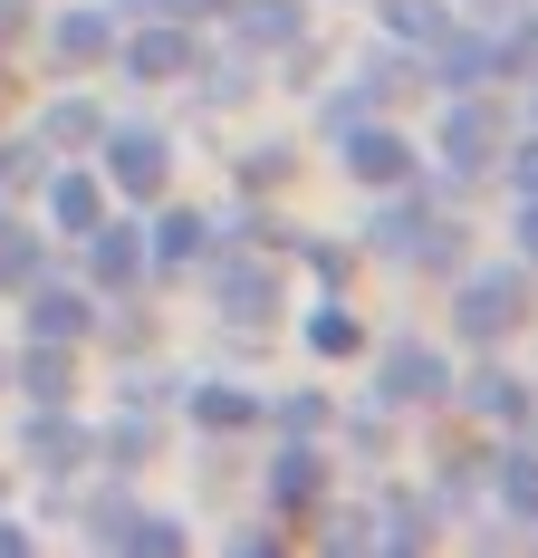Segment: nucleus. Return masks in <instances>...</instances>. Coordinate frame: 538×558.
Here are the masks:
<instances>
[{
	"label": "nucleus",
	"mask_w": 538,
	"mask_h": 558,
	"mask_svg": "<svg viewBox=\"0 0 538 558\" xmlns=\"http://www.w3.org/2000/svg\"><path fill=\"white\" fill-rule=\"evenodd\" d=\"M481 501H500V510H510V520L538 539V444H529V424L490 444V462H481Z\"/></svg>",
	"instance_id": "18"
},
{
	"label": "nucleus",
	"mask_w": 538,
	"mask_h": 558,
	"mask_svg": "<svg viewBox=\"0 0 538 558\" xmlns=\"http://www.w3.org/2000/svg\"><path fill=\"white\" fill-rule=\"evenodd\" d=\"M337 165L356 173L366 193H404V183H432V165H424V145L394 125V116H356L346 135H337Z\"/></svg>",
	"instance_id": "9"
},
{
	"label": "nucleus",
	"mask_w": 538,
	"mask_h": 558,
	"mask_svg": "<svg viewBox=\"0 0 538 558\" xmlns=\"http://www.w3.org/2000/svg\"><path fill=\"white\" fill-rule=\"evenodd\" d=\"M529 107H538V77H529Z\"/></svg>",
	"instance_id": "45"
},
{
	"label": "nucleus",
	"mask_w": 538,
	"mask_h": 558,
	"mask_svg": "<svg viewBox=\"0 0 538 558\" xmlns=\"http://www.w3.org/2000/svg\"><path fill=\"white\" fill-rule=\"evenodd\" d=\"M500 145H510V107H500V87H452L424 165L442 173V183H462V193H472V183L500 173Z\"/></svg>",
	"instance_id": "3"
},
{
	"label": "nucleus",
	"mask_w": 538,
	"mask_h": 558,
	"mask_svg": "<svg viewBox=\"0 0 538 558\" xmlns=\"http://www.w3.org/2000/svg\"><path fill=\"white\" fill-rule=\"evenodd\" d=\"M481 462H490V452L442 444V462H432V482H424V492H432L442 510H472V501H481Z\"/></svg>",
	"instance_id": "30"
},
{
	"label": "nucleus",
	"mask_w": 538,
	"mask_h": 558,
	"mask_svg": "<svg viewBox=\"0 0 538 558\" xmlns=\"http://www.w3.org/2000/svg\"><path fill=\"white\" fill-rule=\"evenodd\" d=\"M510 241H519V260L538 270V193H519V222H510Z\"/></svg>",
	"instance_id": "39"
},
{
	"label": "nucleus",
	"mask_w": 538,
	"mask_h": 558,
	"mask_svg": "<svg viewBox=\"0 0 538 558\" xmlns=\"http://www.w3.org/2000/svg\"><path fill=\"white\" fill-rule=\"evenodd\" d=\"M0 558H29V530H20L10 510H0Z\"/></svg>",
	"instance_id": "41"
},
{
	"label": "nucleus",
	"mask_w": 538,
	"mask_h": 558,
	"mask_svg": "<svg viewBox=\"0 0 538 558\" xmlns=\"http://www.w3.org/2000/svg\"><path fill=\"white\" fill-rule=\"evenodd\" d=\"M279 539H289L279 520H250V530H231V549H250V558H269V549H279Z\"/></svg>",
	"instance_id": "40"
},
{
	"label": "nucleus",
	"mask_w": 538,
	"mask_h": 558,
	"mask_svg": "<svg viewBox=\"0 0 538 558\" xmlns=\"http://www.w3.org/2000/svg\"><path fill=\"white\" fill-rule=\"evenodd\" d=\"M366 251L394 260V270H462V251H472V231L462 213H442V193L432 183H404V193H376V213H366Z\"/></svg>",
	"instance_id": "1"
},
{
	"label": "nucleus",
	"mask_w": 538,
	"mask_h": 558,
	"mask_svg": "<svg viewBox=\"0 0 538 558\" xmlns=\"http://www.w3.org/2000/svg\"><path fill=\"white\" fill-rule=\"evenodd\" d=\"M260 501L279 530H308L327 501H337V462H327V444H289L279 434V452H269V472H260Z\"/></svg>",
	"instance_id": "10"
},
{
	"label": "nucleus",
	"mask_w": 538,
	"mask_h": 558,
	"mask_svg": "<svg viewBox=\"0 0 538 558\" xmlns=\"http://www.w3.org/2000/svg\"><path fill=\"white\" fill-rule=\"evenodd\" d=\"M97 462H107V472H125V482L155 462V424H145V404H125V414H107V424H97Z\"/></svg>",
	"instance_id": "28"
},
{
	"label": "nucleus",
	"mask_w": 538,
	"mask_h": 558,
	"mask_svg": "<svg viewBox=\"0 0 538 558\" xmlns=\"http://www.w3.org/2000/svg\"><path fill=\"white\" fill-rule=\"evenodd\" d=\"M39 173H49V145H39V135H10V145H0V203L39 193Z\"/></svg>",
	"instance_id": "32"
},
{
	"label": "nucleus",
	"mask_w": 538,
	"mask_h": 558,
	"mask_svg": "<svg viewBox=\"0 0 538 558\" xmlns=\"http://www.w3.org/2000/svg\"><path fill=\"white\" fill-rule=\"evenodd\" d=\"M308 270H318V289H346V270H356V241H308Z\"/></svg>",
	"instance_id": "38"
},
{
	"label": "nucleus",
	"mask_w": 538,
	"mask_h": 558,
	"mask_svg": "<svg viewBox=\"0 0 538 558\" xmlns=\"http://www.w3.org/2000/svg\"><path fill=\"white\" fill-rule=\"evenodd\" d=\"M49 279V231L20 222L10 203H0V299H20V289H39Z\"/></svg>",
	"instance_id": "25"
},
{
	"label": "nucleus",
	"mask_w": 538,
	"mask_h": 558,
	"mask_svg": "<svg viewBox=\"0 0 538 558\" xmlns=\"http://www.w3.org/2000/svg\"><path fill=\"white\" fill-rule=\"evenodd\" d=\"M221 20H231V39L250 58H298L318 29H308V0H221Z\"/></svg>",
	"instance_id": "17"
},
{
	"label": "nucleus",
	"mask_w": 538,
	"mask_h": 558,
	"mask_svg": "<svg viewBox=\"0 0 538 558\" xmlns=\"http://www.w3.org/2000/svg\"><path fill=\"white\" fill-rule=\"evenodd\" d=\"M308 530H318V549H384L376 510H318V520H308Z\"/></svg>",
	"instance_id": "33"
},
{
	"label": "nucleus",
	"mask_w": 538,
	"mask_h": 558,
	"mask_svg": "<svg viewBox=\"0 0 538 558\" xmlns=\"http://www.w3.org/2000/svg\"><path fill=\"white\" fill-rule=\"evenodd\" d=\"M115 29H125V20H115L107 0H77V10H39V49L58 58V77H97V68L115 58Z\"/></svg>",
	"instance_id": "15"
},
{
	"label": "nucleus",
	"mask_w": 538,
	"mask_h": 558,
	"mask_svg": "<svg viewBox=\"0 0 538 558\" xmlns=\"http://www.w3.org/2000/svg\"><path fill=\"white\" fill-rule=\"evenodd\" d=\"M87 165L107 173V193H125V203H163V183H173V135L145 125V116H115Z\"/></svg>",
	"instance_id": "6"
},
{
	"label": "nucleus",
	"mask_w": 538,
	"mask_h": 558,
	"mask_svg": "<svg viewBox=\"0 0 538 558\" xmlns=\"http://www.w3.org/2000/svg\"><path fill=\"white\" fill-rule=\"evenodd\" d=\"M298 337H308V356H327V366H337V356H366V318L346 308V289H327L318 308L298 318Z\"/></svg>",
	"instance_id": "27"
},
{
	"label": "nucleus",
	"mask_w": 538,
	"mask_h": 558,
	"mask_svg": "<svg viewBox=\"0 0 538 558\" xmlns=\"http://www.w3.org/2000/svg\"><path fill=\"white\" fill-rule=\"evenodd\" d=\"M221 270H212V308H221V328L231 337H269L279 328V270H269L260 251H212Z\"/></svg>",
	"instance_id": "14"
},
{
	"label": "nucleus",
	"mask_w": 538,
	"mask_h": 558,
	"mask_svg": "<svg viewBox=\"0 0 538 558\" xmlns=\"http://www.w3.org/2000/svg\"><path fill=\"white\" fill-rule=\"evenodd\" d=\"M298 165V155H289V145H250V155H241V193H279V173Z\"/></svg>",
	"instance_id": "35"
},
{
	"label": "nucleus",
	"mask_w": 538,
	"mask_h": 558,
	"mask_svg": "<svg viewBox=\"0 0 538 558\" xmlns=\"http://www.w3.org/2000/svg\"><path fill=\"white\" fill-rule=\"evenodd\" d=\"M20 337H49V347H87L107 337V299L77 270H49L39 289H20Z\"/></svg>",
	"instance_id": "11"
},
{
	"label": "nucleus",
	"mask_w": 538,
	"mask_h": 558,
	"mask_svg": "<svg viewBox=\"0 0 538 558\" xmlns=\"http://www.w3.org/2000/svg\"><path fill=\"white\" fill-rule=\"evenodd\" d=\"M500 183H510V193H538V125L500 145Z\"/></svg>",
	"instance_id": "36"
},
{
	"label": "nucleus",
	"mask_w": 538,
	"mask_h": 558,
	"mask_svg": "<svg viewBox=\"0 0 538 558\" xmlns=\"http://www.w3.org/2000/svg\"><path fill=\"white\" fill-rule=\"evenodd\" d=\"M107 125H115L107 97H87V87L68 77V97H58V107H39V125H29V135H39L49 155H97V135H107Z\"/></svg>",
	"instance_id": "23"
},
{
	"label": "nucleus",
	"mask_w": 538,
	"mask_h": 558,
	"mask_svg": "<svg viewBox=\"0 0 538 558\" xmlns=\"http://www.w3.org/2000/svg\"><path fill=\"white\" fill-rule=\"evenodd\" d=\"M0 501H10V482H0Z\"/></svg>",
	"instance_id": "47"
},
{
	"label": "nucleus",
	"mask_w": 538,
	"mask_h": 558,
	"mask_svg": "<svg viewBox=\"0 0 538 558\" xmlns=\"http://www.w3.org/2000/svg\"><path fill=\"white\" fill-rule=\"evenodd\" d=\"M0 386H10V347H0Z\"/></svg>",
	"instance_id": "44"
},
{
	"label": "nucleus",
	"mask_w": 538,
	"mask_h": 558,
	"mask_svg": "<svg viewBox=\"0 0 538 558\" xmlns=\"http://www.w3.org/2000/svg\"><path fill=\"white\" fill-rule=\"evenodd\" d=\"M260 424H269V434H289V444H327L337 404H327L318 386H298V395H269V404H260Z\"/></svg>",
	"instance_id": "29"
},
{
	"label": "nucleus",
	"mask_w": 538,
	"mask_h": 558,
	"mask_svg": "<svg viewBox=\"0 0 538 558\" xmlns=\"http://www.w3.org/2000/svg\"><path fill=\"white\" fill-rule=\"evenodd\" d=\"M10 386L29 395V404H77V347L20 337V347H10Z\"/></svg>",
	"instance_id": "22"
},
{
	"label": "nucleus",
	"mask_w": 538,
	"mask_h": 558,
	"mask_svg": "<svg viewBox=\"0 0 538 558\" xmlns=\"http://www.w3.org/2000/svg\"><path fill=\"white\" fill-rule=\"evenodd\" d=\"M452 404V347L384 337L376 347V414H442Z\"/></svg>",
	"instance_id": "4"
},
{
	"label": "nucleus",
	"mask_w": 538,
	"mask_h": 558,
	"mask_svg": "<svg viewBox=\"0 0 538 558\" xmlns=\"http://www.w3.org/2000/svg\"><path fill=\"white\" fill-rule=\"evenodd\" d=\"M529 308H538V270L529 260H462V270H452V337H462L472 356L529 337Z\"/></svg>",
	"instance_id": "2"
},
{
	"label": "nucleus",
	"mask_w": 538,
	"mask_h": 558,
	"mask_svg": "<svg viewBox=\"0 0 538 558\" xmlns=\"http://www.w3.org/2000/svg\"><path fill=\"white\" fill-rule=\"evenodd\" d=\"M529 444H538V414H529Z\"/></svg>",
	"instance_id": "46"
},
{
	"label": "nucleus",
	"mask_w": 538,
	"mask_h": 558,
	"mask_svg": "<svg viewBox=\"0 0 538 558\" xmlns=\"http://www.w3.org/2000/svg\"><path fill=\"white\" fill-rule=\"evenodd\" d=\"M260 386H231V376H203V386H183V414H193V434H260Z\"/></svg>",
	"instance_id": "20"
},
{
	"label": "nucleus",
	"mask_w": 538,
	"mask_h": 558,
	"mask_svg": "<svg viewBox=\"0 0 538 558\" xmlns=\"http://www.w3.org/2000/svg\"><path fill=\"white\" fill-rule=\"evenodd\" d=\"M462 10H472V20H500V10H519V0H462Z\"/></svg>",
	"instance_id": "42"
},
{
	"label": "nucleus",
	"mask_w": 538,
	"mask_h": 558,
	"mask_svg": "<svg viewBox=\"0 0 538 558\" xmlns=\"http://www.w3.org/2000/svg\"><path fill=\"white\" fill-rule=\"evenodd\" d=\"M193 20H221V0H193Z\"/></svg>",
	"instance_id": "43"
},
{
	"label": "nucleus",
	"mask_w": 538,
	"mask_h": 558,
	"mask_svg": "<svg viewBox=\"0 0 538 558\" xmlns=\"http://www.w3.org/2000/svg\"><path fill=\"white\" fill-rule=\"evenodd\" d=\"M212 251H221L212 213H193V203H145V270H155V279L212 270Z\"/></svg>",
	"instance_id": "13"
},
{
	"label": "nucleus",
	"mask_w": 538,
	"mask_h": 558,
	"mask_svg": "<svg viewBox=\"0 0 538 558\" xmlns=\"http://www.w3.org/2000/svg\"><path fill=\"white\" fill-rule=\"evenodd\" d=\"M376 530H384V549H432V539H442V501H432L424 482H384L376 492Z\"/></svg>",
	"instance_id": "24"
},
{
	"label": "nucleus",
	"mask_w": 538,
	"mask_h": 558,
	"mask_svg": "<svg viewBox=\"0 0 538 558\" xmlns=\"http://www.w3.org/2000/svg\"><path fill=\"white\" fill-rule=\"evenodd\" d=\"M356 116H376V107H366V87H356V77H337V87H327V97H318V135H327V145H337V135H346Z\"/></svg>",
	"instance_id": "34"
},
{
	"label": "nucleus",
	"mask_w": 538,
	"mask_h": 558,
	"mask_svg": "<svg viewBox=\"0 0 538 558\" xmlns=\"http://www.w3.org/2000/svg\"><path fill=\"white\" fill-rule=\"evenodd\" d=\"M452 404L472 414V424H490V434H519L538 414V386L519 376V366H500V347L490 356H472V366H452Z\"/></svg>",
	"instance_id": "12"
},
{
	"label": "nucleus",
	"mask_w": 538,
	"mask_h": 558,
	"mask_svg": "<svg viewBox=\"0 0 538 558\" xmlns=\"http://www.w3.org/2000/svg\"><path fill=\"white\" fill-rule=\"evenodd\" d=\"M107 203H115V193H107V173L87 165V155H77V165H49V173H39V213H49L58 241L97 231V222H107Z\"/></svg>",
	"instance_id": "16"
},
{
	"label": "nucleus",
	"mask_w": 538,
	"mask_h": 558,
	"mask_svg": "<svg viewBox=\"0 0 538 558\" xmlns=\"http://www.w3.org/2000/svg\"><path fill=\"white\" fill-rule=\"evenodd\" d=\"M39 39V0H0V58H20Z\"/></svg>",
	"instance_id": "37"
},
{
	"label": "nucleus",
	"mask_w": 538,
	"mask_h": 558,
	"mask_svg": "<svg viewBox=\"0 0 538 558\" xmlns=\"http://www.w3.org/2000/svg\"><path fill=\"white\" fill-rule=\"evenodd\" d=\"M193 49H203V20L145 10V20H125V29H115V58H107V68H125V87H183Z\"/></svg>",
	"instance_id": "7"
},
{
	"label": "nucleus",
	"mask_w": 538,
	"mask_h": 558,
	"mask_svg": "<svg viewBox=\"0 0 538 558\" xmlns=\"http://www.w3.org/2000/svg\"><path fill=\"white\" fill-rule=\"evenodd\" d=\"M77 279H87L107 308L145 299V289H155V270H145V222H135V213H107L97 231H77Z\"/></svg>",
	"instance_id": "8"
},
{
	"label": "nucleus",
	"mask_w": 538,
	"mask_h": 558,
	"mask_svg": "<svg viewBox=\"0 0 538 558\" xmlns=\"http://www.w3.org/2000/svg\"><path fill=\"white\" fill-rule=\"evenodd\" d=\"M20 462H29L49 492H77V482L97 472V424H87L77 404H29V414H20Z\"/></svg>",
	"instance_id": "5"
},
{
	"label": "nucleus",
	"mask_w": 538,
	"mask_h": 558,
	"mask_svg": "<svg viewBox=\"0 0 538 558\" xmlns=\"http://www.w3.org/2000/svg\"><path fill=\"white\" fill-rule=\"evenodd\" d=\"M452 20H462L452 0H376V39H394V49H414V58H424Z\"/></svg>",
	"instance_id": "26"
},
{
	"label": "nucleus",
	"mask_w": 538,
	"mask_h": 558,
	"mask_svg": "<svg viewBox=\"0 0 538 558\" xmlns=\"http://www.w3.org/2000/svg\"><path fill=\"white\" fill-rule=\"evenodd\" d=\"M115 549H135V558H173V549H193V530L183 520H163V510H145L135 501V520H125V539Z\"/></svg>",
	"instance_id": "31"
},
{
	"label": "nucleus",
	"mask_w": 538,
	"mask_h": 558,
	"mask_svg": "<svg viewBox=\"0 0 538 558\" xmlns=\"http://www.w3.org/2000/svg\"><path fill=\"white\" fill-rule=\"evenodd\" d=\"M356 87H366V107H376V116H394V107H414V97H432L424 58H414V49H394V39H376V49L356 58Z\"/></svg>",
	"instance_id": "21"
},
{
	"label": "nucleus",
	"mask_w": 538,
	"mask_h": 558,
	"mask_svg": "<svg viewBox=\"0 0 538 558\" xmlns=\"http://www.w3.org/2000/svg\"><path fill=\"white\" fill-rule=\"evenodd\" d=\"M183 87H193L212 116H231V107H250V97H260V58L241 49V39H231V49H193Z\"/></svg>",
	"instance_id": "19"
}]
</instances>
